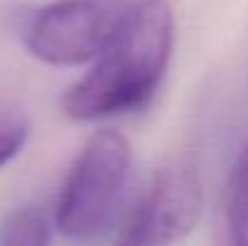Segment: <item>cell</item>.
I'll return each instance as SVG.
<instances>
[{
	"label": "cell",
	"mask_w": 248,
	"mask_h": 246,
	"mask_svg": "<svg viewBox=\"0 0 248 246\" xmlns=\"http://www.w3.org/2000/svg\"><path fill=\"white\" fill-rule=\"evenodd\" d=\"M128 7V0H56L24 17L22 41L48 66H82L99 53Z\"/></svg>",
	"instance_id": "obj_3"
},
{
	"label": "cell",
	"mask_w": 248,
	"mask_h": 246,
	"mask_svg": "<svg viewBox=\"0 0 248 246\" xmlns=\"http://www.w3.org/2000/svg\"><path fill=\"white\" fill-rule=\"evenodd\" d=\"M224 213H227V230L229 242L248 246V143L239 150L227 179V196H224Z\"/></svg>",
	"instance_id": "obj_5"
},
{
	"label": "cell",
	"mask_w": 248,
	"mask_h": 246,
	"mask_svg": "<svg viewBox=\"0 0 248 246\" xmlns=\"http://www.w3.org/2000/svg\"><path fill=\"white\" fill-rule=\"evenodd\" d=\"M176 22L166 0H138L92 58L89 73L63 97L73 121H101L145 106L164 80Z\"/></svg>",
	"instance_id": "obj_1"
},
{
	"label": "cell",
	"mask_w": 248,
	"mask_h": 246,
	"mask_svg": "<svg viewBox=\"0 0 248 246\" xmlns=\"http://www.w3.org/2000/svg\"><path fill=\"white\" fill-rule=\"evenodd\" d=\"M130 174V145L116 131L94 133L61 188L53 222L70 239H96L116 222Z\"/></svg>",
	"instance_id": "obj_2"
},
{
	"label": "cell",
	"mask_w": 248,
	"mask_h": 246,
	"mask_svg": "<svg viewBox=\"0 0 248 246\" xmlns=\"http://www.w3.org/2000/svg\"><path fill=\"white\" fill-rule=\"evenodd\" d=\"M51 242V220L41 208L27 205L12 210L0 222L2 246H44Z\"/></svg>",
	"instance_id": "obj_6"
},
{
	"label": "cell",
	"mask_w": 248,
	"mask_h": 246,
	"mask_svg": "<svg viewBox=\"0 0 248 246\" xmlns=\"http://www.w3.org/2000/svg\"><path fill=\"white\" fill-rule=\"evenodd\" d=\"M29 138L27 126H5L0 128V166L15 160Z\"/></svg>",
	"instance_id": "obj_7"
},
{
	"label": "cell",
	"mask_w": 248,
	"mask_h": 246,
	"mask_svg": "<svg viewBox=\"0 0 248 246\" xmlns=\"http://www.w3.org/2000/svg\"><path fill=\"white\" fill-rule=\"evenodd\" d=\"M202 213V179L198 162L178 157L162 166L140 205L121 227L125 244H169L193 232Z\"/></svg>",
	"instance_id": "obj_4"
}]
</instances>
